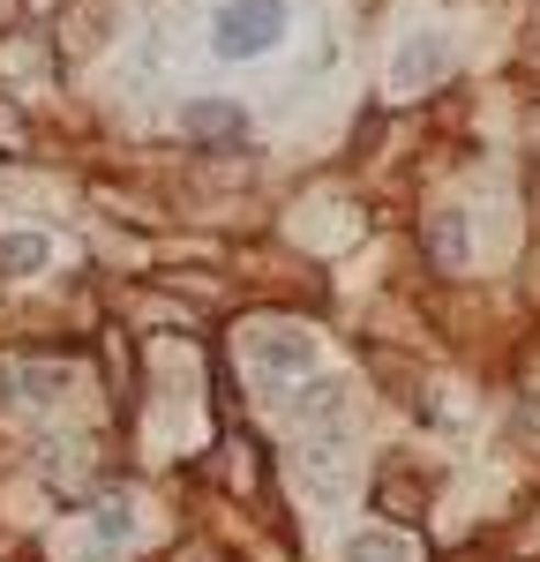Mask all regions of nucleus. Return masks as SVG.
<instances>
[{"label": "nucleus", "mask_w": 540, "mask_h": 562, "mask_svg": "<svg viewBox=\"0 0 540 562\" xmlns=\"http://www.w3.org/2000/svg\"><path fill=\"white\" fill-rule=\"evenodd\" d=\"M180 128L203 135V143H233V135L248 128V121H240V105H225V98H195V105L180 113Z\"/></svg>", "instance_id": "20e7f679"}, {"label": "nucleus", "mask_w": 540, "mask_h": 562, "mask_svg": "<svg viewBox=\"0 0 540 562\" xmlns=\"http://www.w3.org/2000/svg\"><path fill=\"white\" fill-rule=\"evenodd\" d=\"M443 68H450V45L436 31H413L398 45V60H391V90H420V83H436Z\"/></svg>", "instance_id": "f03ea898"}, {"label": "nucleus", "mask_w": 540, "mask_h": 562, "mask_svg": "<svg viewBox=\"0 0 540 562\" xmlns=\"http://www.w3.org/2000/svg\"><path fill=\"white\" fill-rule=\"evenodd\" d=\"M375 510H383V518H420V510H428V487H420V480L383 473V480H375Z\"/></svg>", "instance_id": "39448f33"}, {"label": "nucleus", "mask_w": 540, "mask_h": 562, "mask_svg": "<svg viewBox=\"0 0 540 562\" xmlns=\"http://www.w3.org/2000/svg\"><path fill=\"white\" fill-rule=\"evenodd\" d=\"M533 135H540V113H533Z\"/></svg>", "instance_id": "9b49d317"}, {"label": "nucleus", "mask_w": 540, "mask_h": 562, "mask_svg": "<svg viewBox=\"0 0 540 562\" xmlns=\"http://www.w3.org/2000/svg\"><path fill=\"white\" fill-rule=\"evenodd\" d=\"M346 562H405V540L398 532H360V540H346Z\"/></svg>", "instance_id": "6e6552de"}, {"label": "nucleus", "mask_w": 540, "mask_h": 562, "mask_svg": "<svg viewBox=\"0 0 540 562\" xmlns=\"http://www.w3.org/2000/svg\"><path fill=\"white\" fill-rule=\"evenodd\" d=\"M180 562H218V555H211V548H203V540H195V548H180Z\"/></svg>", "instance_id": "9d476101"}, {"label": "nucleus", "mask_w": 540, "mask_h": 562, "mask_svg": "<svg viewBox=\"0 0 540 562\" xmlns=\"http://www.w3.org/2000/svg\"><path fill=\"white\" fill-rule=\"evenodd\" d=\"M38 262H45V240H38V233L0 240V278H23V270H38Z\"/></svg>", "instance_id": "0eeeda50"}, {"label": "nucleus", "mask_w": 540, "mask_h": 562, "mask_svg": "<svg viewBox=\"0 0 540 562\" xmlns=\"http://www.w3.org/2000/svg\"><path fill=\"white\" fill-rule=\"evenodd\" d=\"M428 256L443 262V270H458V262H465V217H458V211H436V217H428Z\"/></svg>", "instance_id": "423d86ee"}, {"label": "nucleus", "mask_w": 540, "mask_h": 562, "mask_svg": "<svg viewBox=\"0 0 540 562\" xmlns=\"http://www.w3.org/2000/svg\"><path fill=\"white\" fill-rule=\"evenodd\" d=\"M293 420H338V390H330V383L301 390V405H293Z\"/></svg>", "instance_id": "1a4fd4ad"}, {"label": "nucleus", "mask_w": 540, "mask_h": 562, "mask_svg": "<svg viewBox=\"0 0 540 562\" xmlns=\"http://www.w3.org/2000/svg\"><path fill=\"white\" fill-rule=\"evenodd\" d=\"M308 360H315L308 330H263V338H256V368H270V375H301Z\"/></svg>", "instance_id": "7ed1b4c3"}, {"label": "nucleus", "mask_w": 540, "mask_h": 562, "mask_svg": "<svg viewBox=\"0 0 540 562\" xmlns=\"http://www.w3.org/2000/svg\"><path fill=\"white\" fill-rule=\"evenodd\" d=\"M285 38V0H225L218 23H211V45L225 60H256Z\"/></svg>", "instance_id": "f257e3e1"}]
</instances>
